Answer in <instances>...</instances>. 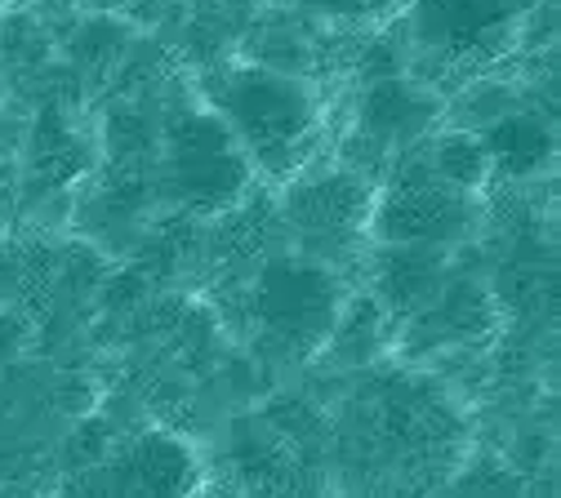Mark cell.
<instances>
[{
    "instance_id": "1",
    "label": "cell",
    "mask_w": 561,
    "mask_h": 498,
    "mask_svg": "<svg viewBox=\"0 0 561 498\" xmlns=\"http://www.w3.org/2000/svg\"><path fill=\"white\" fill-rule=\"evenodd\" d=\"M209 107L224 116V125L237 134L241 152L254 170L272 178H290L308 165L317 138H321V103L317 94L280 77L272 67H228L219 71Z\"/></svg>"
},
{
    "instance_id": "2",
    "label": "cell",
    "mask_w": 561,
    "mask_h": 498,
    "mask_svg": "<svg viewBox=\"0 0 561 498\" xmlns=\"http://www.w3.org/2000/svg\"><path fill=\"white\" fill-rule=\"evenodd\" d=\"M250 174H254L250 157L241 152L237 134L224 125L215 107L187 112L174 120L170 142H165V178L192 213L232 209L245 196Z\"/></svg>"
},
{
    "instance_id": "3",
    "label": "cell",
    "mask_w": 561,
    "mask_h": 498,
    "mask_svg": "<svg viewBox=\"0 0 561 498\" xmlns=\"http://www.w3.org/2000/svg\"><path fill=\"white\" fill-rule=\"evenodd\" d=\"M343 303H347L343 280L317 258L267 263L259 276V290H254L263 329L295 356H312L334 338Z\"/></svg>"
},
{
    "instance_id": "4",
    "label": "cell",
    "mask_w": 561,
    "mask_h": 498,
    "mask_svg": "<svg viewBox=\"0 0 561 498\" xmlns=\"http://www.w3.org/2000/svg\"><path fill=\"white\" fill-rule=\"evenodd\" d=\"M477 228V200L459 187H405L375 200L370 232L383 245H433L450 250Z\"/></svg>"
},
{
    "instance_id": "5",
    "label": "cell",
    "mask_w": 561,
    "mask_h": 498,
    "mask_svg": "<svg viewBox=\"0 0 561 498\" xmlns=\"http://www.w3.org/2000/svg\"><path fill=\"white\" fill-rule=\"evenodd\" d=\"M379 192L357 174H312L290 183L286 192V219L308 245H339L370 232Z\"/></svg>"
},
{
    "instance_id": "6",
    "label": "cell",
    "mask_w": 561,
    "mask_h": 498,
    "mask_svg": "<svg viewBox=\"0 0 561 498\" xmlns=\"http://www.w3.org/2000/svg\"><path fill=\"white\" fill-rule=\"evenodd\" d=\"M196 472L201 467H196L192 450L165 432H148L129 450V476L148 494H187L196 485Z\"/></svg>"
},
{
    "instance_id": "7",
    "label": "cell",
    "mask_w": 561,
    "mask_h": 498,
    "mask_svg": "<svg viewBox=\"0 0 561 498\" xmlns=\"http://www.w3.org/2000/svg\"><path fill=\"white\" fill-rule=\"evenodd\" d=\"M485 165H490L485 142H477L468 134L442 138V148H437V174H442V183H450L459 192H472L485 178Z\"/></svg>"
}]
</instances>
